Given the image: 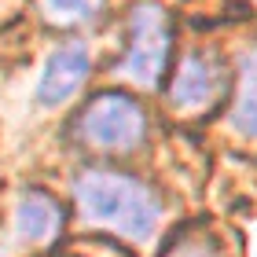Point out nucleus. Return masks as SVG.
<instances>
[{"label":"nucleus","mask_w":257,"mask_h":257,"mask_svg":"<svg viewBox=\"0 0 257 257\" xmlns=\"http://www.w3.org/2000/svg\"><path fill=\"white\" fill-rule=\"evenodd\" d=\"M74 195L88 220L118 228L121 235L147 239L158 224V202L144 184L118 177V173H85L74 184Z\"/></svg>","instance_id":"1"},{"label":"nucleus","mask_w":257,"mask_h":257,"mask_svg":"<svg viewBox=\"0 0 257 257\" xmlns=\"http://www.w3.org/2000/svg\"><path fill=\"white\" fill-rule=\"evenodd\" d=\"M128 52L121 63V74L133 77L136 85H158L162 70H166L169 55V15L158 4H140L128 15Z\"/></svg>","instance_id":"2"},{"label":"nucleus","mask_w":257,"mask_h":257,"mask_svg":"<svg viewBox=\"0 0 257 257\" xmlns=\"http://www.w3.org/2000/svg\"><path fill=\"white\" fill-rule=\"evenodd\" d=\"M81 133L88 144L103 151H125L136 147L147 133V118L136 99L121 96V92H107V96L92 99L85 118H81Z\"/></svg>","instance_id":"3"},{"label":"nucleus","mask_w":257,"mask_h":257,"mask_svg":"<svg viewBox=\"0 0 257 257\" xmlns=\"http://www.w3.org/2000/svg\"><path fill=\"white\" fill-rule=\"evenodd\" d=\"M88 48L85 44H63V48H55L48 55V63L41 70V81H37V99L44 107H59L66 103L74 92L85 85L88 77Z\"/></svg>","instance_id":"4"},{"label":"nucleus","mask_w":257,"mask_h":257,"mask_svg":"<svg viewBox=\"0 0 257 257\" xmlns=\"http://www.w3.org/2000/svg\"><path fill=\"white\" fill-rule=\"evenodd\" d=\"M213 96H217V70L209 66L206 59H198V55H188V59L180 63L177 77H173V88H169L173 107L202 110Z\"/></svg>","instance_id":"5"},{"label":"nucleus","mask_w":257,"mask_h":257,"mask_svg":"<svg viewBox=\"0 0 257 257\" xmlns=\"http://www.w3.org/2000/svg\"><path fill=\"white\" fill-rule=\"evenodd\" d=\"M63 228V209L52 195L44 191H26L19 202V231L30 242H48Z\"/></svg>","instance_id":"6"},{"label":"nucleus","mask_w":257,"mask_h":257,"mask_svg":"<svg viewBox=\"0 0 257 257\" xmlns=\"http://www.w3.org/2000/svg\"><path fill=\"white\" fill-rule=\"evenodd\" d=\"M231 125H235L242 136L257 140V52H250L246 59H242L239 96H235V107H231Z\"/></svg>","instance_id":"7"},{"label":"nucleus","mask_w":257,"mask_h":257,"mask_svg":"<svg viewBox=\"0 0 257 257\" xmlns=\"http://www.w3.org/2000/svg\"><path fill=\"white\" fill-rule=\"evenodd\" d=\"M103 0H41L44 15L55 19V22H81V19H92L99 11Z\"/></svg>","instance_id":"8"},{"label":"nucleus","mask_w":257,"mask_h":257,"mask_svg":"<svg viewBox=\"0 0 257 257\" xmlns=\"http://www.w3.org/2000/svg\"><path fill=\"white\" fill-rule=\"evenodd\" d=\"M169 257H220L209 242H191V239H184L180 246H173V253Z\"/></svg>","instance_id":"9"}]
</instances>
